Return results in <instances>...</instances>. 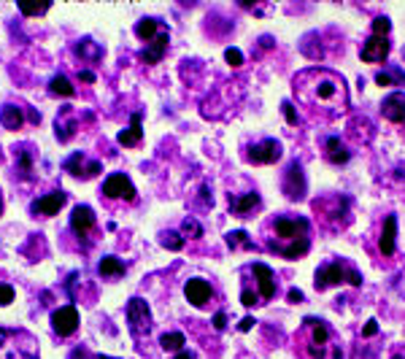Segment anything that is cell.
Segmentation results:
<instances>
[{
	"instance_id": "7",
	"label": "cell",
	"mask_w": 405,
	"mask_h": 359,
	"mask_svg": "<svg viewBox=\"0 0 405 359\" xmlns=\"http://www.w3.org/2000/svg\"><path fill=\"white\" fill-rule=\"evenodd\" d=\"M284 195L289 200H303L306 192H308V181H306V173H303V165L300 162H289V168L284 171V181H281Z\"/></svg>"
},
{
	"instance_id": "33",
	"label": "cell",
	"mask_w": 405,
	"mask_h": 359,
	"mask_svg": "<svg viewBox=\"0 0 405 359\" xmlns=\"http://www.w3.org/2000/svg\"><path fill=\"white\" fill-rule=\"evenodd\" d=\"M181 235H187V238H202L200 222H198L195 216H187V219L181 222Z\"/></svg>"
},
{
	"instance_id": "46",
	"label": "cell",
	"mask_w": 405,
	"mask_h": 359,
	"mask_svg": "<svg viewBox=\"0 0 405 359\" xmlns=\"http://www.w3.org/2000/svg\"><path fill=\"white\" fill-rule=\"evenodd\" d=\"M176 359H195V354H192L189 348H184V351H178V354H176Z\"/></svg>"
},
{
	"instance_id": "23",
	"label": "cell",
	"mask_w": 405,
	"mask_h": 359,
	"mask_svg": "<svg viewBox=\"0 0 405 359\" xmlns=\"http://www.w3.org/2000/svg\"><path fill=\"white\" fill-rule=\"evenodd\" d=\"M0 124H3L6 130H19V127L25 124V114H22V108L6 103V106L0 108Z\"/></svg>"
},
{
	"instance_id": "26",
	"label": "cell",
	"mask_w": 405,
	"mask_h": 359,
	"mask_svg": "<svg viewBox=\"0 0 405 359\" xmlns=\"http://www.w3.org/2000/svg\"><path fill=\"white\" fill-rule=\"evenodd\" d=\"M14 162H16V173L22 178H33V151L30 146H19L14 151Z\"/></svg>"
},
{
	"instance_id": "44",
	"label": "cell",
	"mask_w": 405,
	"mask_h": 359,
	"mask_svg": "<svg viewBox=\"0 0 405 359\" xmlns=\"http://www.w3.org/2000/svg\"><path fill=\"white\" fill-rule=\"evenodd\" d=\"M254 324H256V321L252 319V316H243V319H241V324H238V330H241V333H249V330H252Z\"/></svg>"
},
{
	"instance_id": "32",
	"label": "cell",
	"mask_w": 405,
	"mask_h": 359,
	"mask_svg": "<svg viewBox=\"0 0 405 359\" xmlns=\"http://www.w3.org/2000/svg\"><path fill=\"white\" fill-rule=\"evenodd\" d=\"M162 246L171 249V252H181V249H184V235L168 230V232H162Z\"/></svg>"
},
{
	"instance_id": "41",
	"label": "cell",
	"mask_w": 405,
	"mask_h": 359,
	"mask_svg": "<svg viewBox=\"0 0 405 359\" xmlns=\"http://www.w3.org/2000/svg\"><path fill=\"white\" fill-rule=\"evenodd\" d=\"M225 327H227V316H225V311H219V314L214 316V330L216 333H222Z\"/></svg>"
},
{
	"instance_id": "28",
	"label": "cell",
	"mask_w": 405,
	"mask_h": 359,
	"mask_svg": "<svg viewBox=\"0 0 405 359\" xmlns=\"http://www.w3.org/2000/svg\"><path fill=\"white\" fill-rule=\"evenodd\" d=\"M227 246L232 252H252V249H256L254 240H252V235H249L246 230H232V232H227Z\"/></svg>"
},
{
	"instance_id": "47",
	"label": "cell",
	"mask_w": 405,
	"mask_h": 359,
	"mask_svg": "<svg viewBox=\"0 0 405 359\" xmlns=\"http://www.w3.org/2000/svg\"><path fill=\"white\" fill-rule=\"evenodd\" d=\"M392 359H405V357H403V354H394V357H392Z\"/></svg>"
},
{
	"instance_id": "24",
	"label": "cell",
	"mask_w": 405,
	"mask_h": 359,
	"mask_svg": "<svg viewBox=\"0 0 405 359\" xmlns=\"http://www.w3.org/2000/svg\"><path fill=\"white\" fill-rule=\"evenodd\" d=\"M73 52L79 54L81 60L84 63H97V60H103V46H97L92 38H81V41H76V49Z\"/></svg>"
},
{
	"instance_id": "9",
	"label": "cell",
	"mask_w": 405,
	"mask_h": 359,
	"mask_svg": "<svg viewBox=\"0 0 405 359\" xmlns=\"http://www.w3.org/2000/svg\"><path fill=\"white\" fill-rule=\"evenodd\" d=\"M103 195L111 200H127V203H133L138 192H135L133 181L124 173H111L106 181H103Z\"/></svg>"
},
{
	"instance_id": "1",
	"label": "cell",
	"mask_w": 405,
	"mask_h": 359,
	"mask_svg": "<svg viewBox=\"0 0 405 359\" xmlns=\"http://www.w3.org/2000/svg\"><path fill=\"white\" fill-rule=\"evenodd\" d=\"M295 95L310 108H327L330 114H343L349 108L346 81L327 68H308L295 76Z\"/></svg>"
},
{
	"instance_id": "6",
	"label": "cell",
	"mask_w": 405,
	"mask_h": 359,
	"mask_svg": "<svg viewBox=\"0 0 405 359\" xmlns=\"http://www.w3.org/2000/svg\"><path fill=\"white\" fill-rule=\"evenodd\" d=\"M281 157H284V146H281V141H276V138L259 141V144H254V146L249 149V154H246V160L252 162V165H276Z\"/></svg>"
},
{
	"instance_id": "35",
	"label": "cell",
	"mask_w": 405,
	"mask_h": 359,
	"mask_svg": "<svg viewBox=\"0 0 405 359\" xmlns=\"http://www.w3.org/2000/svg\"><path fill=\"white\" fill-rule=\"evenodd\" d=\"M49 11V3H43V6H27V3H19V14H25V16H40V14Z\"/></svg>"
},
{
	"instance_id": "21",
	"label": "cell",
	"mask_w": 405,
	"mask_h": 359,
	"mask_svg": "<svg viewBox=\"0 0 405 359\" xmlns=\"http://www.w3.org/2000/svg\"><path fill=\"white\" fill-rule=\"evenodd\" d=\"M259 205H262L259 192H246L241 198H230V211L235 213V216H249V213L256 211Z\"/></svg>"
},
{
	"instance_id": "34",
	"label": "cell",
	"mask_w": 405,
	"mask_h": 359,
	"mask_svg": "<svg viewBox=\"0 0 405 359\" xmlns=\"http://www.w3.org/2000/svg\"><path fill=\"white\" fill-rule=\"evenodd\" d=\"M389 30H392V22L387 16H378L376 22H373V36H378V38H387Z\"/></svg>"
},
{
	"instance_id": "48",
	"label": "cell",
	"mask_w": 405,
	"mask_h": 359,
	"mask_svg": "<svg viewBox=\"0 0 405 359\" xmlns=\"http://www.w3.org/2000/svg\"><path fill=\"white\" fill-rule=\"evenodd\" d=\"M0 213H3V195H0Z\"/></svg>"
},
{
	"instance_id": "43",
	"label": "cell",
	"mask_w": 405,
	"mask_h": 359,
	"mask_svg": "<svg viewBox=\"0 0 405 359\" xmlns=\"http://www.w3.org/2000/svg\"><path fill=\"white\" fill-rule=\"evenodd\" d=\"M200 195H202V205L208 208V205H214V198H211V189H208V184H202V189H200Z\"/></svg>"
},
{
	"instance_id": "42",
	"label": "cell",
	"mask_w": 405,
	"mask_h": 359,
	"mask_svg": "<svg viewBox=\"0 0 405 359\" xmlns=\"http://www.w3.org/2000/svg\"><path fill=\"white\" fill-rule=\"evenodd\" d=\"M286 300H289L292 306H297V303H303V292H300V289H295V286H292V289L286 292Z\"/></svg>"
},
{
	"instance_id": "4",
	"label": "cell",
	"mask_w": 405,
	"mask_h": 359,
	"mask_svg": "<svg viewBox=\"0 0 405 359\" xmlns=\"http://www.w3.org/2000/svg\"><path fill=\"white\" fill-rule=\"evenodd\" d=\"M303 327L308 333V354L310 359H327V351H333V359H340L343 351L338 346H333V330L324 319H313V316H306L303 319Z\"/></svg>"
},
{
	"instance_id": "12",
	"label": "cell",
	"mask_w": 405,
	"mask_h": 359,
	"mask_svg": "<svg viewBox=\"0 0 405 359\" xmlns=\"http://www.w3.org/2000/svg\"><path fill=\"white\" fill-rule=\"evenodd\" d=\"M79 130V119H76V111L70 106L60 108L57 111V119H54V135H57V141L60 144H68L73 135Z\"/></svg>"
},
{
	"instance_id": "16",
	"label": "cell",
	"mask_w": 405,
	"mask_h": 359,
	"mask_svg": "<svg viewBox=\"0 0 405 359\" xmlns=\"http://www.w3.org/2000/svg\"><path fill=\"white\" fill-rule=\"evenodd\" d=\"M92 227H94V211L90 205H76V208L70 211V230H73L79 238H87Z\"/></svg>"
},
{
	"instance_id": "10",
	"label": "cell",
	"mask_w": 405,
	"mask_h": 359,
	"mask_svg": "<svg viewBox=\"0 0 405 359\" xmlns=\"http://www.w3.org/2000/svg\"><path fill=\"white\" fill-rule=\"evenodd\" d=\"M252 273H254V281H256V294H259V300L262 303H268L276 297V289H279V284H276V273L270 270L265 262H254V265L249 267Z\"/></svg>"
},
{
	"instance_id": "31",
	"label": "cell",
	"mask_w": 405,
	"mask_h": 359,
	"mask_svg": "<svg viewBox=\"0 0 405 359\" xmlns=\"http://www.w3.org/2000/svg\"><path fill=\"white\" fill-rule=\"evenodd\" d=\"M160 346H162V351H173V354H178V351H184V346H187V338H184V333H165L160 338Z\"/></svg>"
},
{
	"instance_id": "38",
	"label": "cell",
	"mask_w": 405,
	"mask_h": 359,
	"mask_svg": "<svg viewBox=\"0 0 405 359\" xmlns=\"http://www.w3.org/2000/svg\"><path fill=\"white\" fill-rule=\"evenodd\" d=\"M14 303V286L11 284H0V308L11 306Z\"/></svg>"
},
{
	"instance_id": "39",
	"label": "cell",
	"mask_w": 405,
	"mask_h": 359,
	"mask_svg": "<svg viewBox=\"0 0 405 359\" xmlns=\"http://www.w3.org/2000/svg\"><path fill=\"white\" fill-rule=\"evenodd\" d=\"M68 359H97V354L87 351L84 346H79V348H73V351H70V357H68Z\"/></svg>"
},
{
	"instance_id": "37",
	"label": "cell",
	"mask_w": 405,
	"mask_h": 359,
	"mask_svg": "<svg viewBox=\"0 0 405 359\" xmlns=\"http://www.w3.org/2000/svg\"><path fill=\"white\" fill-rule=\"evenodd\" d=\"M281 111H284V119H286V124H292V127H295L297 122H300V117H297L295 106H292L289 100H284V103H281Z\"/></svg>"
},
{
	"instance_id": "36",
	"label": "cell",
	"mask_w": 405,
	"mask_h": 359,
	"mask_svg": "<svg viewBox=\"0 0 405 359\" xmlns=\"http://www.w3.org/2000/svg\"><path fill=\"white\" fill-rule=\"evenodd\" d=\"M225 60H227V65L238 68V65H243V52L241 49H235V46H230V49H225Z\"/></svg>"
},
{
	"instance_id": "8",
	"label": "cell",
	"mask_w": 405,
	"mask_h": 359,
	"mask_svg": "<svg viewBox=\"0 0 405 359\" xmlns=\"http://www.w3.org/2000/svg\"><path fill=\"white\" fill-rule=\"evenodd\" d=\"M63 171L76 176V178H94L97 173H103V165L97 160H90L84 151H76V154H70V157L63 162Z\"/></svg>"
},
{
	"instance_id": "2",
	"label": "cell",
	"mask_w": 405,
	"mask_h": 359,
	"mask_svg": "<svg viewBox=\"0 0 405 359\" xmlns=\"http://www.w3.org/2000/svg\"><path fill=\"white\" fill-rule=\"evenodd\" d=\"M273 238L268 240V249L273 254H279L284 259H300L310 252V222L306 216H292V213H279L273 222Z\"/></svg>"
},
{
	"instance_id": "17",
	"label": "cell",
	"mask_w": 405,
	"mask_h": 359,
	"mask_svg": "<svg viewBox=\"0 0 405 359\" xmlns=\"http://www.w3.org/2000/svg\"><path fill=\"white\" fill-rule=\"evenodd\" d=\"M168 43H171V36H168V30H162L160 36L154 41H148L146 49L141 52V63H146V65H157L165 52H168Z\"/></svg>"
},
{
	"instance_id": "40",
	"label": "cell",
	"mask_w": 405,
	"mask_h": 359,
	"mask_svg": "<svg viewBox=\"0 0 405 359\" xmlns=\"http://www.w3.org/2000/svg\"><path fill=\"white\" fill-rule=\"evenodd\" d=\"M373 335H378V321L376 319H367L362 327V338H373Z\"/></svg>"
},
{
	"instance_id": "25",
	"label": "cell",
	"mask_w": 405,
	"mask_h": 359,
	"mask_svg": "<svg viewBox=\"0 0 405 359\" xmlns=\"http://www.w3.org/2000/svg\"><path fill=\"white\" fill-rule=\"evenodd\" d=\"M162 33V25H160V19H154V16H146V19H141L138 25H135V36L141 41H154L157 36Z\"/></svg>"
},
{
	"instance_id": "14",
	"label": "cell",
	"mask_w": 405,
	"mask_h": 359,
	"mask_svg": "<svg viewBox=\"0 0 405 359\" xmlns=\"http://www.w3.org/2000/svg\"><path fill=\"white\" fill-rule=\"evenodd\" d=\"M68 203V195L63 192V189H54V192H49V195H43V198H38L33 205H30V211L33 213H40V216H54V213H60V208Z\"/></svg>"
},
{
	"instance_id": "18",
	"label": "cell",
	"mask_w": 405,
	"mask_h": 359,
	"mask_svg": "<svg viewBox=\"0 0 405 359\" xmlns=\"http://www.w3.org/2000/svg\"><path fill=\"white\" fill-rule=\"evenodd\" d=\"M381 114H384L389 122H394V124H403L405 122V95L403 92L387 95L384 103H381Z\"/></svg>"
},
{
	"instance_id": "49",
	"label": "cell",
	"mask_w": 405,
	"mask_h": 359,
	"mask_svg": "<svg viewBox=\"0 0 405 359\" xmlns=\"http://www.w3.org/2000/svg\"><path fill=\"white\" fill-rule=\"evenodd\" d=\"M97 359H117V357H103V354H100V357H97Z\"/></svg>"
},
{
	"instance_id": "27",
	"label": "cell",
	"mask_w": 405,
	"mask_h": 359,
	"mask_svg": "<svg viewBox=\"0 0 405 359\" xmlns=\"http://www.w3.org/2000/svg\"><path fill=\"white\" fill-rule=\"evenodd\" d=\"M378 87H405V70L397 65H392L389 70H378L376 73Z\"/></svg>"
},
{
	"instance_id": "19",
	"label": "cell",
	"mask_w": 405,
	"mask_h": 359,
	"mask_svg": "<svg viewBox=\"0 0 405 359\" xmlns=\"http://www.w3.org/2000/svg\"><path fill=\"white\" fill-rule=\"evenodd\" d=\"M378 249L384 257H392L397 249V216H387L384 219V230H381V238H378Z\"/></svg>"
},
{
	"instance_id": "45",
	"label": "cell",
	"mask_w": 405,
	"mask_h": 359,
	"mask_svg": "<svg viewBox=\"0 0 405 359\" xmlns=\"http://www.w3.org/2000/svg\"><path fill=\"white\" fill-rule=\"evenodd\" d=\"M79 79L84 81V84H94V79H97V76H94L92 70H79Z\"/></svg>"
},
{
	"instance_id": "3",
	"label": "cell",
	"mask_w": 405,
	"mask_h": 359,
	"mask_svg": "<svg viewBox=\"0 0 405 359\" xmlns=\"http://www.w3.org/2000/svg\"><path fill=\"white\" fill-rule=\"evenodd\" d=\"M338 284H351V286H362V273L354 270L349 262L343 259H333L316 270L313 276V286L316 292H327L330 286H338Z\"/></svg>"
},
{
	"instance_id": "22",
	"label": "cell",
	"mask_w": 405,
	"mask_h": 359,
	"mask_svg": "<svg viewBox=\"0 0 405 359\" xmlns=\"http://www.w3.org/2000/svg\"><path fill=\"white\" fill-rule=\"evenodd\" d=\"M117 141H119V146H138V144L144 141L141 114H133V117H130V127H127V130H122V133L117 135Z\"/></svg>"
},
{
	"instance_id": "15",
	"label": "cell",
	"mask_w": 405,
	"mask_h": 359,
	"mask_svg": "<svg viewBox=\"0 0 405 359\" xmlns=\"http://www.w3.org/2000/svg\"><path fill=\"white\" fill-rule=\"evenodd\" d=\"M184 294H187V300L195 308H202L205 303H211V297H214V289H211V284H208V281L189 279L187 284H184Z\"/></svg>"
},
{
	"instance_id": "13",
	"label": "cell",
	"mask_w": 405,
	"mask_h": 359,
	"mask_svg": "<svg viewBox=\"0 0 405 359\" xmlns=\"http://www.w3.org/2000/svg\"><path fill=\"white\" fill-rule=\"evenodd\" d=\"M392 46H389V38H378V36H370V38L362 43V49H360V57H362V63H384L387 57H389Z\"/></svg>"
},
{
	"instance_id": "29",
	"label": "cell",
	"mask_w": 405,
	"mask_h": 359,
	"mask_svg": "<svg viewBox=\"0 0 405 359\" xmlns=\"http://www.w3.org/2000/svg\"><path fill=\"white\" fill-rule=\"evenodd\" d=\"M97 273H100L103 279H117V276H124V262H122L119 257H103V259L97 262Z\"/></svg>"
},
{
	"instance_id": "20",
	"label": "cell",
	"mask_w": 405,
	"mask_h": 359,
	"mask_svg": "<svg viewBox=\"0 0 405 359\" xmlns=\"http://www.w3.org/2000/svg\"><path fill=\"white\" fill-rule=\"evenodd\" d=\"M324 157H327V162H333V165H346L351 160V151L338 135H330L324 141Z\"/></svg>"
},
{
	"instance_id": "11",
	"label": "cell",
	"mask_w": 405,
	"mask_h": 359,
	"mask_svg": "<svg viewBox=\"0 0 405 359\" xmlns=\"http://www.w3.org/2000/svg\"><path fill=\"white\" fill-rule=\"evenodd\" d=\"M52 330L60 338H70V335L79 330V311L76 306H63L52 311Z\"/></svg>"
},
{
	"instance_id": "5",
	"label": "cell",
	"mask_w": 405,
	"mask_h": 359,
	"mask_svg": "<svg viewBox=\"0 0 405 359\" xmlns=\"http://www.w3.org/2000/svg\"><path fill=\"white\" fill-rule=\"evenodd\" d=\"M127 330L135 341H144L151 333V311L144 297H133L127 303Z\"/></svg>"
},
{
	"instance_id": "30",
	"label": "cell",
	"mask_w": 405,
	"mask_h": 359,
	"mask_svg": "<svg viewBox=\"0 0 405 359\" xmlns=\"http://www.w3.org/2000/svg\"><path fill=\"white\" fill-rule=\"evenodd\" d=\"M49 92H52L54 97H73V95H76V87L60 73V76H54V79L49 81Z\"/></svg>"
}]
</instances>
